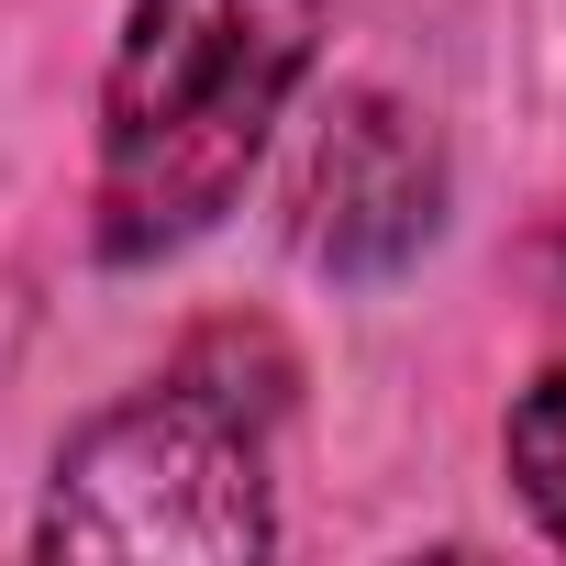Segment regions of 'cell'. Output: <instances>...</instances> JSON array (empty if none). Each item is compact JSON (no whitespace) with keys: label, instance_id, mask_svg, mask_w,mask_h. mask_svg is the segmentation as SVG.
<instances>
[{"label":"cell","instance_id":"6da1fadb","mask_svg":"<svg viewBox=\"0 0 566 566\" xmlns=\"http://www.w3.org/2000/svg\"><path fill=\"white\" fill-rule=\"evenodd\" d=\"M323 0H134L101 90V255L145 266L211 233L290 112Z\"/></svg>","mask_w":566,"mask_h":566},{"label":"cell","instance_id":"277c9868","mask_svg":"<svg viewBox=\"0 0 566 566\" xmlns=\"http://www.w3.org/2000/svg\"><path fill=\"white\" fill-rule=\"evenodd\" d=\"M511 478H522L533 522L566 544V367L522 389V411H511Z\"/></svg>","mask_w":566,"mask_h":566},{"label":"cell","instance_id":"3957f363","mask_svg":"<svg viewBox=\"0 0 566 566\" xmlns=\"http://www.w3.org/2000/svg\"><path fill=\"white\" fill-rule=\"evenodd\" d=\"M433 200H444V167H433V134L356 90L323 112L312 134V167H301V244L345 277H389L422 233H433Z\"/></svg>","mask_w":566,"mask_h":566},{"label":"cell","instance_id":"7a4b0ae2","mask_svg":"<svg viewBox=\"0 0 566 566\" xmlns=\"http://www.w3.org/2000/svg\"><path fill=\"white\" fill-rule=\"evenodd\" d=\"M266 478H255V433L189 389H156V400H123L101 411L67 455H56V489H45V522L34 544L45 555H112V566H233V555H266Z\"/></svg>","mask_w":566,"mask_h":566}]
</instances>
